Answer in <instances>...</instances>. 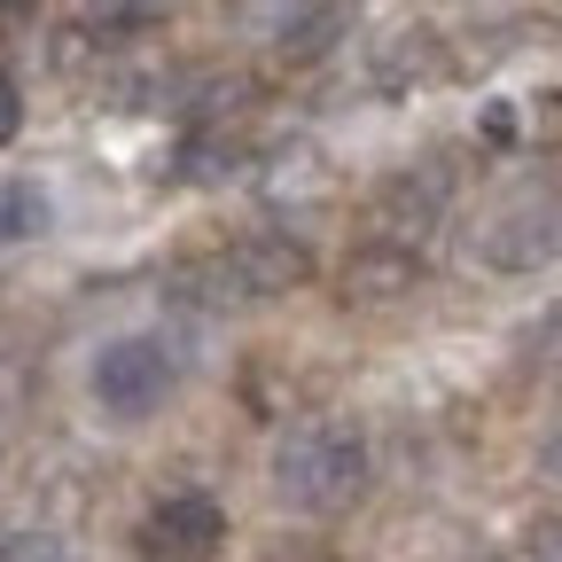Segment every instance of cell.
Returning <instances> with one entry per match:
<instances>
[{"label": "cell", "instance_id": "obj_6", "mask_svg": "<svg viewBox=\"0 0 562 562\" xmlns=\"http://www.w3.org/2000/svg\"><path fill=\"white\" fill-rule=\"evenodd\" d=\"M414 250H398V243H375V250H360L344 266V297H398V290H414Z\"/></svg>", "mask_w": 562, "mask_h": 562}, {"label": "cell", "instance_id": "obj_3", "mask_svg": "<svg viewBox=\"0 0 562 562\" xmlns=\"http://www.w3.org/2000/svg\"><path fill=\"white\" fill-rule=\"evenodd\" d=\"M227 531V516H220V501H203V492H172V501L140 524V539H149V554H172V562H195V554H211V539Z\"/></svg>", "mask_w": 562, "mask_h": 562}, {"label": "cell", "instance_id": "obj_5", "mask_svg": "<svg viewBox=\"0 0 562 562\" xmlns=\"http://www.w3.org/2000/svg\"><path fill=\"white\" fill-rule=\"evenodd\" d=\"M554 243H562V211L554 203H516L508 220L484 227V258L492 266H539Z\"/></svg>", "mask_w": 562, "mask_h": 562}, {"label": "cell", "instance_id": "obj_10", "mask_svg": "<svg viewBox=\"0 0 562 562\" xmlns=\"http://www.w3.org/2000/svg\"><path fill=\"white\" fill-rule=\"evenodd\" d=\"M531 562H562V524H531Z\"/></svg>", "mask_w": 562, "mask_h": 562}, {"label": "cell", "instance_id": "obj_4", "mask_svg": "<svg viewBox=\"0 0 562 562\" xmlns=\"http://www.w3.org/2000/svg\"><path fill=\"white\" fill-rule=\"evenodd\" d=\"M243 297H273V290H297V281L313 273V250L305 243H290V235H250L227 266H220Z\"/></svg>", "mask_w": 562, "mask_h": 562}, {"label": "cell", "instance_id": "obj_1", "mask_svg": "<svg viewBox=\"0 0 562 562\" xmlns=\"http://www.w3.org/2000/svg\"><path fill=\"white\" fill-rule=\"evenodd\" d=\"M368 484V446L351 430H328V422H305L273 446V492L297 508H344L351 492Z\"/></svg>", "mask_w": 562, "mask_h": 562}, {"label": "cell", "instance_id": "obj_11", "mask_svg": "<svg viewBox=\"0 0 562 562\" xmlns=\"http://www.w3.org/2000/svg\"><path fill=\"white\" fill-rule=\"evenodd\" d=\"M9 133H16V87L0 79V140H9Z\"/></svg>", "mask_w": 562, "mask_h": 562}, {"label": "cell", "instance_id": "obj_7", "mask_svg": "<svg viewBox=\"0 0 562 562\" xmlns=\"http://www.w3.org/2000/svg\"><path fill=\"white\" fill-rule=\"evenodd\" d=\"M47 227V195L32 180H9L0 188V243H16V235H40Z\"/></svg>", "mask_w": 562, "mask_h": 562}, {"label": "cell", "instance_id": "obj_2", "mask_svg": "<svg viewBox=\"0 0 562 562\" xmlns=\"http://www.w3.org/2000/svg\"><path fill=\"white\" fill-rule=\"evenodd\" d=\"M165 391H172V351H165L157 336H117V344H102V360H94V398H102V414L140 422L149 406H165Z\"/></svg>", "mask_w": 562, "mask_h": 562}, {"label": "cell", "instance_id": "obj_9", "mask_svg": "<svg viewBox=\"0 0 562 562\" xmlns=\"http://www.w3.org/2000/svg\"><path fill=\"white\" fill-rule=\"evenodd\" d=\"M531 351H539L547 368H562V305H554V313H547V321L531 328Z\"/></svg>", "mask_w": 562, "mask_h": 562}, {"label": "cell", "instance_id": "obj_8", "mask_svg": "<svg viewBox=\"0 0 562 562\" xmlns=\"http://www.w3.org/2000/svg\"><path fill=\"white\" fill-rule=\"evenodd\" d=\"M0 562H70V554H63V539H32V531H16V539H0Z\"/></svg>", "mask_w": 562, "mask_h": 562}]
</instances>
